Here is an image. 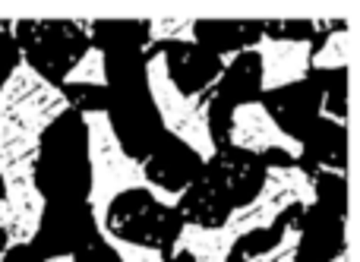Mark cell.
<instances>
[{
    "instance_id": "52a82bcc",
    "label": "cell",
    "mask_w": 360,
    "mask_h": 262,
    "mask_svg": "<svg viewBox=\"0 0 360 262\" xmlns=\"http://www.w3.org/2000/svg\"><path fill=\"white\" fill-rule=\"evenodd\" d=\"M44 193L38 190L35 181L29 183H10L4 187L0 199V231L6 237V247H25L38 237L44 218Z\"/></svg>"
},
{
    "instance_id": "30bf717a",
    "label": "cell",
    "mask_w": 360,
    "mask_h": 262,
    "mask_svg": "<svg viewBox=\"0 0 360 262\" xmlns=\"http://www.w3.org/2000/svg\"><path fill=\"white\" fill-rule=\"evenodd\" d=\"M354 25L348 29H338L326 38V44L319 51L310 54V67L313 70H345L354 60Z\"/></svg>"
},
{
    "instance_id": "ba28073f",
    "label": "cell",
    "mask_w": 360,
    "mask_h": 262,
    "mask_svg": "<svg viewBox=\"0 0 360 262\" xmlns=\"http://www.w3.org/2000/svg\"><path fill=\"white\" fill-rule=\"evenodd\" d=\"M38 158H41V136L0 114V181L4 187L35 181Z\"/></svg>"
},
{
    "instance_id": "3957f363",
    "label": "cell",
    "mask_w": 360,
    "mask_h": 262,
    "mask_svg": "<svg viewBox=\"0 0 360 262\" xmlns=\"http://www.w3.org/2000/svg\"><path fill=\"white\" fill-rule=\"evenodd\" d=\"M291 206H316V181L307 174L304 168H288V164H272L262 177V190L247 202L237 206L224 221V231L234 240L247 237L253 231H266L275 225L281 212H288Z\"/></svg>"
},
{
    "instance_id": "277c9868",
    "label": "cell",
    "mask_w": 360,
    "mask_h": 262,
    "mask_svg": "<svg viewBox=\"0 0 360 262\" xmlns=\"http://www.w3.org/2000/svg\"><path fill=\"white\" fill-rule=\"evenodd\" d=\"M67 111V92L51 79H44L29 60H19L0 82V114L38 136H44L48 126Z\"/></svg>"
},
{
    "instance_id": "4fadbf2b",
    "label": "cell",
    "mask_w": 360,
    "mask_h": 262,
    "mask_svg": "<svg viewBox=\"0 0 360 262\" xmlns=\"http://www.w3.org/2000/svg\"><path fill=\"white\" fill-rule=\"evenodd\" d=\"M300 240H304V231L300 225L285 228L281 240L266 253H247V262H297V250H300Z\"/></svg>"
},
{
    "instance_id": "5bb4252c",
    "label": "cell",
    "mask_w": 360,
    "mask_h": 262,
    "mask_svg": "<svg viewBox=\"0 0 360 262\" xmlns=\"http://www.w3.org/2000/svg\"><path fill=\"white\" fill-rule=\"evenodd\" d=\"M149 38L152 41H165V38H177V41H196V19H149Z\"/></svg>"
},
{
    "instance_id": "9c48e42d",
    "label": "cell",
    "mask_w": 360,
    "mask_h": 262,
    "mask_svg": "<svg viewBox=\"0 0 360 262\" xmlns=\"http://www.w3.org/2000/svg\"><path fill=\"white\" fill-rule=\"evenodd\" d=\"M237 240L231 237L224 228H205L196 221H186L177 231L174 240V256H193V262H228L231 247Z\"/></svg>"
},
{
    "instance_id": "8fae6325",
    "label": "cell",
    "mask_w": 360,
    "mask_h": 262,
    "mask_svg": "<svg viewBox=\"0 0 360 262\" xmlns=\"http://www.w3.org/2000/svg\"><path fill=\"white\" fill-rule=\"evenodd\" d=\"M67 86H108V63H105V51L101 48H89L73 67L63 76Z\"/></svg>"
},
{
    "instance_id": "5b68a950",
    "label": "cell",
    "mask_w": 360,
    "mask_h": 262,
    "mask_svg": "<svg viewBox=\"0 0 360 262\" xmlns=\"http://www.w3.org/2000/svg\"><path fill=\"white\" fill-rule=\"evenodd\" d=\"M228 143L240 152H253V155H262L269 149L285 152L288 158L304 155V143L294 133H288L262 101H240V105H234L231 126H228Z\"/></svg>"
},
{
    "instance_id": "8992f818",
    "label": "cell",
    "mask_w": 360,
    "mask_h": 262,
    "mask_svg": "<svg viewBox=\"0 0 360 262\" xmlns=\"http://www.w3.org/2000/svg\"><path fill=\"white\" fill-rule=\"evenodd\" d=\"M259 57V89L262 92H278V89L297 86L310 73L313 44L307 38H272L262 35L256 41Z\"/></svg>"
},
{
    "instance_id": "2e32d148",
    "label": "cell",
    "mask_w": 360,
    "mask_h": 262,
    "mask_svg": "<svg viewBox=\"0 0 360 262\" xmlns=\"http://www.w3.org/2000/svg\"><path fill=\"white\" fill-rule=\"evenodd\" d=\"M44 262H76V256H70V253H60V256H48Z\"/></svg>"
},
{
    "instance_id": "7a4b0ae2",
    "label": "cell",
    "mask_w": 360,
    "mask_h": 262,
    "mask_svg": "<svg viewBox=\"0 0 360 262\" xmlns=\"http://www.w3.org/2000/svg\"><path fill=\"white\" fill-rule=\"evenodd\" d=\"M146 82H149L152 105H155L165 130L180 139L186 149L196 152L199 162H212L218 155L209 124V98L215 86H205L202 92H180V86L171 76V60L165 51H158L146 60Z\"/></svg>"
},
{
    "instance_id": "7c38bea8",
    "label": "cell",
    "mask_w": 360,
    "mask_h": 262,
    "mask_svg": "<svg viewBox=\"0 0 360 262\" xmlns=\"http://www.w3.org/2000/svg\"><path fill=\"white\" fill-rule=\"evenodd\" d=\"M95 231H98V237L105 240V247L114 250V256H117L120 262H165V253L155 250V247L124 240L120 234H114L111 228H95Z\"/></svg>"
},
{
    "instance_id": "6da1fadb",
    "label": "cell",
    "mask_w": 360,
    "mask_h": 262,
    "mask_svg": "<svg viewBox=\"0 0 360 262\" xmlns=\"http://www.w3.org/2000/svg\"><path fill=\"white\" fill-rule=\"evenodd\" d=\"M82 126L89 145V209L95 228H108L114 202L130 190H149L152 177L146 164L124 149L108 111L101 107L82 111Z\"/></svg>"
},
{
    "instance_id": "9a60e30c",
    "label": "cell",
    "mask_w": 360,
    "mask_h": 262,
    "mask_svg": "<svg viewBox=\"0 0 360 262\" xmlns=\"http://www.w3.org/2000/svg\"><path fill=\"white\" fill-rule=\"evenodd\" d=\"M329 262H354V244H348L342 253H335Z\"/></svg>"
}]
</instances>
